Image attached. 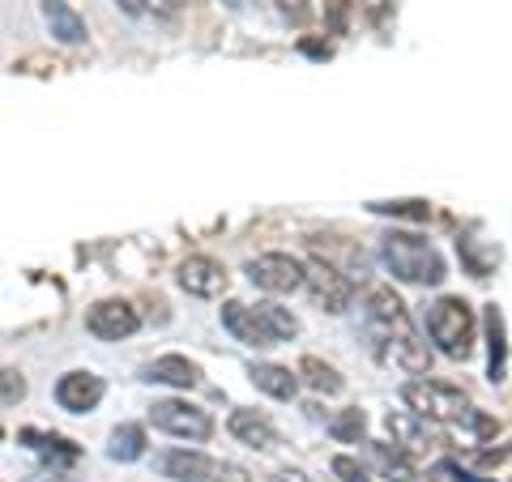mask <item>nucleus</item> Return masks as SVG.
<instances>
[{
  "label": "nucleus",
  "mask_w": 512,
  "mask_h": 482,
  "mask_svg": "<svg viewBox=\"0 0 512 482\" xmlns=\"http://www.w3.org/2000/svg\"><path fill=\"white\" fill-rule=\"evenodd\" d=\"M380 256L389 273L397 282H410V286H440L444 282V256L436 252V244L423 235H410V231H389L380 239Z\"/></svg>",
  "instance_id": "obj_1"
},
{
  "label": "nucleus",
  "mask_w": 512,
  "mask_h": 482,
  "mask_svg": "<svg viewBox=\"0 0 512 482\" xmlns=\"http://www.w3.org/2000/svg\"><path fill=\"white\" fill-rule=\"evenodd\" d=\"M427 337L448 359H470L474 350V308L457 295H444L427 308Z\"/></svg>",
  "instance_id": "obj_2"
},
{
  "label": "nucleus",
  "mask_w": 512,
  "mask_h": 482,
  "mask_svg": "<svg viewBox=\"0 0 512 482\" xmlns=\"http://www.w3.org/2000/svg\"><path fill=\"white\" fill-rule=\"evenodd\" d=\"M402 401L431 423H474L470 397L461 389H453V384H440V380H427V376L402 384Z\"/></svg>",
  "instance_id": "obj_3"
},
{
  "label": "nucleus",
  "mask_w": 512,
  "mask_h": 482,
  "mask_svg": "<svg viewBox=\"0 0 512 482\" xmlns=\"http://www.w3.org/2000/svg\"><path fill=\"white\" fill-rule=\"evenodd\" d=\"M303 291H308L316 308L329 312V316L346 312L350 299H355V286H350V278L338 265H329V261H308V265H303Z\"/></svg>",
  "instance_id": "obj_4"
},
{
  "label": "nucleus",
  "mask_w": 512,
  "mask_h": 482,
  "mask_svg": "<svg viewBox=\"0 0 512 482\" xmlns=\"http://www.w3.org/2000/svg\"><path fill=\"white\" fill-rule=\"evenodd\" d=\"M363 329H367L372 342H384V337H397V333H414L406 303L397 299L389 286H372V291H367V299H363Z\"/></svg>",
  "instance_id": "obj_5"
},
{
  "label": "nucleus",
  "mask_w": 512,
  "mask_h": 482,
  "mask_svg": "<svg viewBox=\"0 0 512 482\" xmlns=\"http://www.w3.org/2000/svg\"><path fill=\"white\" fill-rule=\"evenodd\" d=\"M150 423L158 431H167V436L192 440V444H201V440L214 436V419L201 406H192V401H154Z\"/></svg>",
  "instance_id": "obj_6"
},
{
  "label": "nucleus",
  "mask_w": 512,
  "mask_h": 482,
  "mask_svg": "<svg viewBox=\"0 0 512 482\" xmlns=\"http://www.w3.org/2000/svg\"><path fill=\"white\" fill-rule=\"evenodd\" d=\"M248 278L252 286H261L269 295H291L303 286V261H295L291 252H261L248 261Z\"/></svg>",
  "instance_id": "obj_7"
},
{
  "label": "nucleus",
  "mask_w": 512,
  "mask_h": 482,
  "mask_svg": "<svg viewBox=\"0 0 512 482\" xmlns=\"http://www.w3.org/2000/svg\"><path fill=\"white\" fill-rule=\"evenodd\" d=\"M86 329L99 337V342H124L141 329V312L128 299H99L86 312Z\"/></svg>",
  "instance_id": "obj_8"
},
{
  "label": "nucleus",
  "mask_w": 512,
  "mask_h": 482,
  "mask_svg": "<svg viewBox=\"0 0 512 482\" xmlns=\"http://www.w3.org/2000/svg\"><path fill=\"white\" fill-rule=\"evenodd\" d=\"M384 427H389L393 444L402 448L406 457H410V453H423V448H440V444H444L440 423H431V419H423V414H414V410L389 414V419H384Z\"/></svg>",
  "instance_id": "obj_9"
},
{
  "label": "nucleus",
  "mask_w": 512,
  "mask_h": 482,
  "mask_svg": "<svg viewBox=\"0 0 512 482\" xmlns=\"http://www.w3.org/2000/svg\"><path fill=\"white\" fill-rule=\"evenodd\" d=\"M376 359L393 372H406V376H427L431 355H427V342H419V333H397V337H384V342H372Z\"/></svg>",
  "instance_id": "obj_10"
},
{
  "label": "nucleus",
  "mask_w": 512,
  "mask_h": 482,
  "mask_svg": "<svg viewBox=\"0 0 512 482\" xmlns=\"http://www.w3.org/2000/svg\"><path fill=\"white\" fill-rule=\"evenodd\" d=\"M227 282H231V273L222 261H214V256H188V261H180V286L188 295H197V299H218L222 291H227Z\"/></svg>",
  "instance_id": "obj_11"
},
{
  "label": "nucleus",
  "mask_w": 512,
  "mask_h": 482,
  "mask_svg": "<svg viewBox=\"0 0 512 482\" xmlns=\"http://www.w3.org/2000/svg\"><path fill=\"white\" fill-rule=\"evenodd\" d=\"M103 393H107V384L94 372H64L56 380V401H60V410H69V414H90L103 401Z\"/></svg>",
  "instance_id": "obj_12"
},
{
  "label": "nucleus",
  "mask_w": 512,
  "mask_h": 482,
  "mask_svg": "<svg viewBox=\"0 0 512 482\" xmlns=\"http://www.w3.org/2000/svg\"><path fill=\"white\" fill-rule=\"evenodd\" d=\"M39 9H43V22L47 30H52V39L64 43V47H77V43H86L90 39V30L82 22V13H77L69 0H39Z\"/></svg>",
  "instance_id": "obj_13"
},
{
  "label": "nucleus",
  "mask_w": 512,
  "mask_h": 482,
  "mask_svg": "<svg viewBox=\"0 0 512 482\" xmlns=\"http://www.w3.org/2000/svg\"><path fill=\"white\" fill-rule=\"evenodd\" d=\"M214 457L197 453V448H171V453L158 457V470H163V478L171 482H205L214 474Z\"/></svg>",
  "instance_id": "obj_14"
},
{
  "label": "nucleus",
  "mask_w": 512,
  "mask_h": 482,
  "mask_svg": "<svg viewBox=\"0 0 512 482\" xmlns=\"http://www.w3.org/2000/svg\"><path fill=\"white\" fill-rule=\"evenodd\" d=\"M227 431H231V436H235L239 444L256 448V453H269V448L278 444L274 423H269L265 414H256V410H235L231 419H227Z\"/></svg>",
  "instance_id": "obj_15"
},
{
  "label": "nucleus",
  "mask_w": 512,
  "mask_h": 482,
  "mask_svg": "<svg viewBox=\"0 0 512 482\" xmlns=\"http://www.w3.org/2000/svg\"><path fill=\"white\" fill-rule=\"evenodd\" d=\"M146 380L150 384H171V389H197L201 384V367L184 359V355H158L154 363H146Z\"/></svg>",
  "instance_id": "obj_16"
},
{
  "label": "nucleus",
  "mask_w": 512,
  "mask_h": 482,
  "mask_svg": "<svg viewBox=\"0 0 512 482\" xmlns=\"http://www.w3.org/2000/svg\"><path fill=\"white\" fill-rule=\"evenodd\" d=\"M222 329H227L235 342L256 346V350H261V346H274V342L265 337V329L256 325V316H252L248 303H235V299H231V303H222Z\"/></svg>",
  "instance_id": "obj_17"
},
{
  "label": "nucleus",
  "mask_w": 512,
  "mask_h": 482,
  "mask_svg": "<svg viewBox=\"0 0 512 482\" xmlns=\"http://www.w3.org/2000/svg\"><path fill=\"white\" fill-rule=\"evenodd\" d=\"M248 376H252L256 389L269 393V397H278V401H291V397L299 393V376L291 372V367H278V363H256Z\"/></svg>",
  "instance_id": "obj_18"
},
{
  "label": "nucleus",
  "mask_w": 512,
  "mask_h": 482,
  "mask_svg": "<svg viewBox=\"0 0 512 482\" xmlns=\"http://www.w3.org/2000/svg\"><path fill=\"white\" fill-rule=\"evenodd\" d=\"M248 308H252V316H256V325H261L265 329V337H269V342H291V337L299 333V320L291 316V312H286V308H278V303H248Z\"/></svg>",
  "instance_id": "obj_19"
},
{
  "label": "nucleus",
  "mask_w": 512,
  "mask_h": 482,
  "mask_svg": "<svg viewBox=\"0 0 512 482\" xmlns=\"http://www.w3.org/2000/svg\"><path fill=\"white\" fill-rule=\"evenodd\" d=\"M367 457L376 461L380 478H389V482H410L414 478V465L397 444H367Z\"/></svg>",
  "instance_id": "obj_20"
},
{
  "label": "nucleus",
  "mask_w": 512,
  "mask_h": 482,
  "mask_svg": "<svg viewBox=\"0 0 512 482\" xmlns=\"http://www.w3.org/2000/svg\"><path fill=\"white\" fill-rule=\"evenodd\" d=\"M107 457H111V461H141V457H146V427L120 423L116 431H111Z\"/></svg>",
  "instance_id": "obj_21"
},
{
  "label": "nucleus",
  "mask_w": 512,
  "mask_h": 482,
  "mask_svg": "<svg viewBox=\"0 0 512 482\" xmlns=\"http://www.w3.org/2000/svg\"><path fill=\"white\" fill-rule=\"evenodd\" d=\"M299 376H303V380H308V384H312V389H316V393H329V397L346 389V380H342L338 372H333V367H329V363H320V359H303V363H299Z\"/></svg>",
  "instance_id": "obj_22"
},
{
  "label": "nucleus",
  "mask_w": 512,
  "mask_h": 482,
  "mask_svg": "<svg viewBox=\"0 0 512 482\" xmlns=\"http://www.w3.org/2000/svg\"><path fill=\"white\" fill-rule=\"evenodd\" d=\"M487 342H491V380H504V316L487 308Z\"/></svg>",
  "instance_id": "obj_23"
},
{
  "label": "nucleus",
  "mask_w": 512,
  "mask_h": 482,
  "mask_svg": "<svg viewBox=\"0 0 512 482\" xmlns=\"http://www.w3.org/2000/svg\"><path fill=\"white\" fill-rule=\"evenodd\" d=\"M363 431H367L363 410H342L338 419H329V436L338 440V444H359V440H363Z\"/></svg>",
  "instance_id": "obj_24"
},
{
  "label": "nucleus",
  "mask_w": 512,
  "mask_h": 482,
  "mask_svg": "<svg viewBox=\"0 0 512 482\" xmlns=\"http://www.w3.org/2000/svg\"><path fill=\"white\" fill-rule=\"evenodd\" d=\"M26 397V380L13 367H0V406H13V401Z\"/></svg>",
  "instance_id": "obj_25"
},
{
  "label": "nucleus",
  "mask_w": 512,
  "mask_h": 482,
  "mask_svg": "<svg viewBox=\"0 0 512 482\" xmlns=\"http://www.w3.org/2000/svg\"><path fill=\"white\" fill-rule=\"evenodd\" d=\"M376 214H402V218H427L431 205L427 201H393V205H372Z\"/></svg>",
  "instance_id": "obj_26"
},
{
  "label": "nucleus",
  "mask_w": 512,
  "mask_h": 482,
  "mask_svg": "<svg viewBox=\"0 0 512 482\" xmlns=\"http://www.w3.org/2000/svg\"><path fill=\"white\" fill-rule=\"evenodd\" d=\"M325 5V22H329V30L333 35H342L346 30V18H350V0H320Z\"/></svg>",
  "instance_id": "obj_27"
},
{
  "label": "nucleus",
  "mask_w": 512,
  "mask_h": 482,
  "mask_svg": "<svg viewBox=\"0 0 512 482\" xmlns=\"http://www.w3.org/2000/svg\"><path fill=\"white\" fill-rule=\"evenodd\" d=\"M333 474H338L342 482H367V470L355 461V457H333V465H329Z\"/></svg>",
  "instance_id": "obj_28"
},
{
  "label": "nucleus",
  "mask_w": 512,
  "mask_h": 482,
  "mask_svg": "<svg viewBox=\"0 0 512 482\" xmlns=\"http://www.w3.org/2000/svg\"><path fill=\"white\" fill-rule=\"evenodd\" d=\"M205 482H248V470H239V465L218 461V465H214V474L205 478Z\"/></svg>",
  "instance_id": "obj_29"
},
{
  "label": "nucleus",
  "mask_w": 512,
  "mask_h": 482,
  "mask_svg": "<svg viewBox=\"0 0 512 482\" xmlns=\"http://www.w3.org/2000/svg\"><path fill=\"white\" fill-rule=\"evenodd\" d=\"M278 5H282V13H286V18L303 22V18H308V13H312V5H316V0H278Z\"/></svg>",
  "instance_id": "obj_30"
},
{
  "label": "nucleus",
  "mask_w": 512,
  "mask_h": 482,
  "mask_svg": "<svg viewBox=\"0 0 512 482\" xmlns=\"http://www.w3.org/2000/svg\"><path fill=\"white\" fill-rule=\"evenodd\" d=\"M116 5L128 13V18H141V13H150V0H116Z\"/></svg>",
  "instance_id": "obj_31"
},
{
  "label": "nucleus",
  "mask_w": 512,
  "mask_h": 482,
  "mask_svg": "<svg viewBox=\"0 0 512 482\" xmlns=\"http://www.w3.org/2000/svg\"><path fill=\"white\" fill-rule=\"evenodd\" d=\"M26 482H77V478H69V474L52 470V474H35V478H26Z\"/></svg>",
  "instance_id": "obj_32"
},
{
  "label": "nucleus",
  "mask_w": 512,
  "mask_h": 482,
  "mask_svg": "<svg viewBox=\"0 0 512 482\" xmlns=\"http://www.w3.org/2000/svg\"><path fill=\"white\" fill-rule=\"evenodd\" d=\"M150 5H158V9H163V13H175V9H184V5H188V0H150Z\"/></svg>",
  "instance_id": "obj_33"
},
{
  "label": "nucleus",
  "mask_w": 512,
  "mask_h": 482,
  "mask_svg": "<svg viewBox=\"0 0 512 482\" xmlns=\"http://www.w3.org/2000/svg\"><path fill=\"white\" fill-rule=\"evenodd\" d=\"M278 482H308V478H303L299 470H282V474H278Z\"/></svg>",
  "instance_id": "obj_34"
},
{
  "label": "nucleus",
  "mask_w": 512,
  "mask_h": 482,
  "mask_svg": "<svg viewBox=\"0 0 512 482\" xmlns=\"http://www.w3.org/2000/svg\"><path fill=\"white\" fill-rule=\"evenodd\" d=\"M222 5H227V9H244V0H222Z\"/></svg>",
  "instance_id": "obj_35"
}]
</instances>
